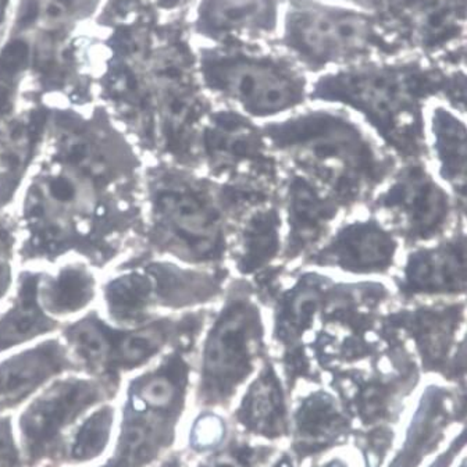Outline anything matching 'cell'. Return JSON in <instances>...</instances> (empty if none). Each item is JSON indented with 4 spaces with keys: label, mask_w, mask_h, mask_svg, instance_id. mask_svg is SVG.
Listing matches in <instances>:
<instances>
[{
    "label": "cell",
    "mask_w": 467,
    "mask_h": 467,
    "mask_svg": "<svg viewBox=\"0 0 467 467\" xmlns=\"http://www.w3.org/2000/svg\"><path fill=\"white\" fill-rule=\"evenodd\" d=\"M20 448L16 444L10 416H0V467H20Z\"/></svg>",
    "instance_id": "d4e9b609"
},
{
    "label": "cell",
    "mask_w": 467,
    "mask_h": 467,
    "mask_svg": "<svg viewBox=\"0 0 467 467\" xmlns=\"http://www.w3.org/2000/svg\"><path fill=\"white\" fill-rule=\"evenodd\" d=\"M116 410L113 406H100L87 416L77 427L73 434L68 435L63 452L62 463L85 464L97 461L108 450L111 441Z\"/></svg>",
    "instance_id": "44dd1931"
},
{
    "label": "cell",
    "mask_w": 467,
    "mask_h": 467,
    "mask_svg": "<svg viewBox=\"0 0 467 467\" xmlns=\"http://www.w3.org/2000/svg\"><path fill=\"white\" fill-rule=\"evenodd\" d=\"M82 0H47L44 17L49 23H60L78 12Z\"/></svg>",
    "instance_id": "4316f807"
},
{
    "label": "cell",
    "mask_w": 467,
    "mask_h": 467,
    "mask_svg": "<svg viewBox=\"0 0 467 467\" xmlns=\"http://www.w3.org/2000/svg\"><path fill=\"white\" fill-rule=\"evenodd\" d=\"M204 26L214 33L269 26L275 18L272 0H209L202 12Z\"/></svg>",
    "instance_id": "7402d4cb"
},
{
    "label": "cell",
    "mask_w": 467,
    "mask_h": 467,
    "mask_svg": "<svg viewBox=\"0 0 467 467\" xmlns=\"http://www.w3.org/2000/svg\"><path fill=\"white\" fill-rule=\"evenodd\" d=\"M429 156L434 159L435 175L466 206L467 134L466 124L450 109L435 108L427 134Z\"/></svg>",
    "instance_id": "d6986e66"
},
{
    "label": "cell",
    "mask_w": 467,
    "mask_h": 467,
    "mask_svg": "<svg viewBox=\"0 0 467 467\" xmlns=\"http://www.w3.org/2000/svg\"><path fill=\"white\" fill-rule=\"evenodd\" d=\"M256 286L230 278L220 306L204 325L199 392L206 402H222L245 383L266 345L267 318Z\"/></svg>",
    "instance_id": "5b68a950"
},
{
    "label": "cell",
    "mask_w": 467,
    "mask_h": 467,
    "mask_svg": "<svg viewBox=\"0 0 467 467\" xmlns=\"http://www.w3.org/2000/svg\"><path fill=\"white\" fill-rule=\"evenodd\" d=\"M45 267H23L4 310H0V354L31 344L62 328L38 301V283Z\"/></svg>",
    "instance_id": "e0dca14e"
},
{
    "label": "cell",
    "mask_w": 467,
    "mask_h": 467,
    "mask_svg": "<svg viewBox=\"0 0 467 467\" xmlns=\"http://www.w3.org/2000/svg\"><path fill=\"white\" fill-rule=\"evenodd\" d=\"M402 244L373 213L338 223L302 267L330 270L360 280L389 277L400 265Z\"/></svg>",
    "instance_id": "30bf717a"
},
{
    "label": "cell",
    "mask_w": 467,
    "mask_h": 467,
    "mask_svg": "<svg viewBox=\"0 0 467 467\" xmlns=\"http://www.w3.org/2000/svg\"><path fill=\"white\" fill-rule=\"evenodd\" d=\"M145 166L137 146L109 124L56 117L18 195V262L78 259L99 272L137 254Z\"/></svg>",
    "instance_id": "6da1fadb"
},
{
    "label": "cell",
    "mask_w": 467,
    "mask_h": 467,
    "mask_svg": "<svg viewBox=\"0 0 467 467\" xmlns=\"http://www.w3.org/2000/svg\"><path fill=\"white\" fill-rule=\"evenodd\" d=\"M196 170L219 182L278 191L284 169L262 126L238 110L204 117L196 138Z\"/></svg>",
    "instance_id": "52a82bcc"
},
{
    "label": "cell",
    "mask_w": 467,
    "mask_h": 467,
    "mask_svg": "<svg viewBox=\"0 0 467 467\" xmlns=\"http://www.w3.org/2000/svg\"><path fill=\"white\" fill-rule=\"evenodd\" d=\"M278 201L284 220L281 265L304 260L312 254L345 213L341 204L304 175L283 167Z\"/></svg>",
    "instance_id": "7c38bea8"
},
{
    "label": "cell",
    "mask_w": 467,
    "mask_h": 467,
    "mask_svg": "<svg viewBox=\"0 0 467 467\" xmlns=\"http://www.w3.org/2000/svg\"><path fill=\"white\" fill-rule=\"evenodd\" d=\"M18 227L15 212L0 213V305H4L15 288V265L17 260Z\"/></svg>",
    "instance_id": "cb8c5ba5"
},
{
    "label": "cell",
    "mask_w": 467,
    "mask_h": 467,
    "mask_svg": "<svg viewBox=\"0 0 467 467\" xmlns=\"http://www.w3.org/2000/svg\"><path fill=\"white\" fill-rule=\"evenodd\" d=\"M273 467H294L292 466V461L289 458H283L281 461H278L277 463L275 464Z\"/></svg>",
    "instance_id": "83f0119b"
},
{
    "label": "cell",
    "mask_w": 467,
    "mask_h": 467,
    "mask_svg": "<svg viewBox=\"0 0 467 467\" xmlns=\"http://www.w3.org/2000/svg\"><path fill=\"white\" fill-rule=\"evenodd\" d=\"M368 209L406 249L441 240L466 214L426 161H400Z\"/></svg>",
    "instance_id": "8992f818"
},
{
    "label": "cell",
    "mask_w": 467,
    "mask_h": 467,
    "mask_svg": "<svg viewBox=\"0 0 467 467\" xmlns=\"http://www.w3.org/2000/svg\"><path fill=\"white\" fill-rule=\"evenodd\" d=\"M81 373L60 337H49L0 360V412L17 408L50 381Z\"/></svg>",
    "instance_id": "5bb4252c"
},
{
    "label": "cell",
    "mask_w": 467,
    "mask_h": 467,
    "mask_svg": "<svg viewBox=\"0 0 467 467\" xmlns=\"http://www.w3.org/2000/svg\"><path fill=\"white\" fill-rule=\"evenodd\" d=\"M291 44L315 60H334L365 45L368 26L344 13L304 12L289 23Z\"/></svg>",
    "instance_id": "9a60e30c"
},
{
    "label": "cell",
    "mask_w": 467,
    "mask_h": 467,
    "mask_svg": "<svg viewBox=\"0 0 467 467\" xmlns=\"http://www.w3.org/2000/svg\"><path fill=\"white\" fill-rule=\"evenodd\" d=\"M283 387L272 363L263 366L249 386L240 408V419L251 431L265 437H278L286 429Z\"/></svg>",
    "instance_id": "ffe728a7"
},
{
    "label": "cell",
    "mask_w": 467,
    "mask_h": 467,
    "mask_svg": "<svg viewBox=\"0 0 467 467\" xmlns=\"http://www.w3.org/2000/svg\"><path fill=\"white\" fill-rule=\"evenodd\" d=\"M281 166L304 175L345 212L368 204L400 161L348 114L307 110L263 124Z\"/></svg>",
    "instance_id": "3957f363"
},
{
    "label": "cell",
    "mask_w": 467,
    "mask_h": 467,
    "mask_svg": "<svg viewBox=\"0 0 467 467\" xmlns=\"http://www.w3.org/2000/svg\"><path fill=\"white\" fill-rule=\"evenodd\" d=\"M392 275L395 294L406 302L464 299L467 289L464 220L441 240L409 248Z\"/></svg>",
    "instance_id": "8fae6325"
},
{
    "label": "cell",
    "mask_w": 467,
    "mask_h": 467,
    "mask_svg": "<svg viewBox=\"0 0 467 467\" xmlns=\"http://www.w3.org/2000/svg\"><path fill=\"white\" fill-rule=\"evenodd\" d=\"M429 81L398 71H357L317 82L312 98L342 103L359 111L377 140L400 161H429L421 102Z\"/></svg>",
    "instance_id": "277c9868"
},
{
    "label": "cell",
    "mask_w": 467,
    "mask_h": 467,
    "mask_svg": "<svg viewBox=\"0 0 467 467\" xmlns=\"http://www.w3.org/2000/svg\"><path fill=\"white\" fill-rule=\"evenodd\" d=\"M203 78L212 91L254 119H273L298 108L305 84L275 63L244 56H213L203 62Z\"/></svg>",
    "instance_id": "9c48e42d"
},
{
    "label": "cell",
    "mask_w": 467,
    "mask_h": 467,
    "mask_svg": "<svg viewBox=\"0 0 467 467\" xmlns=\"http://www.w3.org/2000/svg\"><path fill=\"white\" fill-rule=\"evenodd\" d=\"M47 123L44 111H34L0 126V213L17 202L41 152Z\"/></svg>",
    "instance_id": "2e32d148"
},
{
    "label": "cell",
    "mask_w": 467,
    "mask_h": 467,
    "mask_svg": "<svg viewBox=\"0 0 467 467\" xmlns=\"http://www.w3.org/2000/svg\"><path fill=\"white\" fill-rule=\"evenodd\" d=\"M323 467H345L344 463H341L339 461H333L330 462V463L326 464V466Z\"/></svg>",
    "instance_id": "f1b7e54d"
},
{
    "label": "cell",
    "mask_w": 467,
    "mask_h": 467,
    "mask_svg": "<svg viewBox=\"0 0 467 467\" xmlns=\"http://www.w3.org/2000/svg\"><path fill=\"white\" fill-rule=\"evenodd\" d=\"M97 270L78 259H68L53 270L44 269L38 301L47 316L62 325L91 309L99 296Z\"/></svg>",
    "instance_id": "ac0fdd59"
},
{
    "label": "cell",
    "mask_w": 467,
    "mask_h": 467,
    "mask_svg": "<svg viewBox=\"0 0 467 467\" xmlns=\"http://www.w3.org/2000/svg\"><path fill=\"white\" fill-rule=\"evenodd\" d=\"M298 432L310 445L326 444L344 426V419L331 395L316 392L304 400L296 416Z\"/></svg>",
    "instance_id": "603a6c76"
},
{
    "label": "cell",
    "mask_w": 467,
    "mask_h": 467,
    "mask_svg": "<svg viewBox=\"0 0 467 467\" xmlns=\"http://www.w3.org/2000/svg\"><path fill=\"white\" fill-rule=\"evenodd\" d=\"M284 220L278 195L249 208L234 225L227 265L238 278L251 280L267 275L281 263Z\"/></svg>",
    "instance_id": "4fadbf2b"
},
{
    "label": "cell",
    "mask_w": 467,
    "mask_h": 467,
    "mask_svg": "<svg viewBox=\"0 0 467 467\" xmlns=\"http://www.w3.org/2000/svg\"><path fill=\"white\" fill-rule=\"evenodd\" d=\"M2 13H4V0H0V20H2Z\"/></svg>",
    "instance_id": "f546056e"
},
{
    "label": "cell",
    "mask_w": 467,
    "mask_h": 467,
    "mask_svg": "<svg viewBox=\"0 0 467 467\" xmlns=\"http://www.w3.org/2000/svg\"><path fill=\"white\" fill-rule=\"evenodd\" d=\"M60 376L21 413L18 429L29 467L62 464L68 430L89 409L116 397L120 386L94 376Z\"/></svg>",
    "instance_id": "ba28073f"
},
{
    "label": "cell",
    "mask_w": 467,
    "mask_h": 467,
    "mask_svg": "<svg viewBox=\"0 0 467 467\" xmlns=\"http://www.w3.org/2000/svg\"><path fill=\"white\" fill-rule=\"evenodd\" d=\"M219 423L220 421L214 418L202 419L201 421H198L192 432L193 447L199 448V450L212 447V444H214L222 437L220 434L222 427Z\"/></svg>",
    "instance_id": "484cf974"
},
{
    "label": "cell",
    "mask_w": 467,
    "mask_h": 467,
    "mask_svg": "<svg viewBox=\"0 0 467 467\" xmlns=\"http://www.w3.org/2000/svg\"><path fill=\"white\" fill-rule=\"evenodd\" d=\"M275 195L278 191L219 182L171 161L146 163L142 240L134 256L202 269L227 267L235 223L254 204Z\"/></svg>",
    "instance_id": "7a4b0ae2"
}]
</instances>
